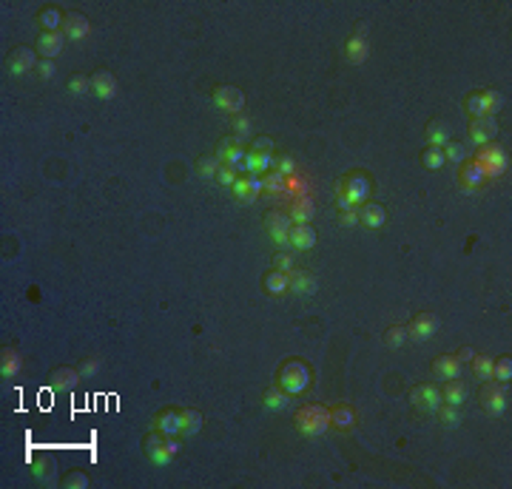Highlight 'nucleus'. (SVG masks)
Returning <instances> with one entry per match:
<instances>
[{
  "mask_svg": "<svg viewBox=\"0 0 512 489\" xmlns=\"http://www.w3.org/2000/svg\"><path fill=\"white\" fill-rule=\"evenodd\" d=\"M231 131H234L236 142H245V140L251 137V117H248V114H236V117H231Z\"/></svg>",
  "mask_w": 512,
  "mask_h": 489,
  "instance_id": "43",
  "label": "nucleus"
},
{
  "mask_svg": "<svg viewBox=\"0 0 512 489\" xmlns=\"http://www.w3.org/2000/svg\"><path fill=\"white\" fill-rule=\"evenodd\" d=\"M265 407H268V410H284V407H288V392H284V390H279V384H273V387H268V390H265Z\"/></svg>",
  "mask_w": 512,
  "mask_h": 489,
  "instance_id": "41",
  "label": "nucleus"
},
{
  "mask_svg": "<svg viewBox=\"0 0 512 489\" xmlns=\"http://www.w3.org/2000/svg\"><path fill=\"white\" fill-rule=\"evenodd\" d=\"M236 177H239V174L234 171V168H228V165L222 162V165H219V171H217V177H214V179H217L219 185H225V188H234Z\"/></svg>",
  "mask_w": 512,
  "mask_h": 489,
  "instance_id": "54",
  "label": "nucleus"
},
{
  "mask_svg": "<svg viewBox=\"0 0 512 489\" xmlns=\"http://www.w3.org/2000/svg\"><path fill=\"white\" fill-rule=\"evenodd\" d=\"M219 165H222V160H219L217 154H205V157L197 160V174H199L202 179H214L217 171H219Z\"/></svg>",
  "mask_w": 512,
  "mask_h": 489,
  "instance_id": "38",
  "label": "nucleus"
},
{
  "mask_svg": "<svg viewBox=\"0 0 512 489\" xmlns=\"http://www.w3.org/2000/svg\"><path fill=\"white\" fill-rule=\"evenodd\" d=\"M339 225H341V228H353V225H358V208L339 211Z\"/></svg>",
  "mask_w": 512,
  "mask_h": 489,
  "instance_id": "56",
  "label": "nucleus"
},
{
  "mask_svg": "<svg viewBox=\"0 0 512 489\" xmlns=\"http://www.w3.org/2000/svg\"><path fill=\"white\" fill-rule=\"evenodd\" d=\"M143 453L154 461L157 466H165V464H171V461L177 458L180 441H177V436H165V432L154 429L151 436L143 438Z\"/></svg>",
  "mask_w": 512,
  "mask_h": 489,
  "instance_id": "4",
  "label": "nucleus"
},
{
  "mask_svg": "<svg viewBox=\"0 0 512 489\" xmlns=\"http://www.w3.org/2000/svg\"><path fill=\"white\" fill-rule=\"evenodd\" d=\"M358 222L367 225V228H382L387 222V214L378 202H365V205H358Z\"/></svg>",
  "mask_w": 512,
  "mask_h": 489,
  "instance_id": "26",
  "label": "nucleus"
},
{
  "mask_svg": "<svg viewBox=\"0 0 512 489\" xmlns=\"http://www.w3.org/2000/svg\"><path fill=\"white\" fill-rule=\"evenodd\" d=\"M345 54L350 63H365L367 54H370V40L365 34H350L348 43H345Z\"/></svg>",
  "mask_w": 512,
  "mask_h": 489,
  "instance_id": "25",
  "label": "nucleus"
},
{
  "mask_svg": "<svg viewBox=\"0 0 512 489\" xmlns=\"http://www.w3.org/2000/svg\"><path fill=\"white\" fill-rule=\"evenodd\" d=\"M66 86L71 94H86V91H91V77H86V74H71Z\"/></svg>",
  "mask_w": 512,
  "mask_h": 489,
  "instance_id": "49",
  "label": "nucleus"
},
{
  "mask_svg": "<svg viewBox=\"0 0 512 489\" xmlns=\"http://www.w3.org/2000/svg\"><path fill=\"white\" fill-rule=\"evenodd\" d=\"M439 418L444 421V427H459L461 424V418H464V410H461V404H441L439 410Z\"/></svg>",
  "mask_w": 512,
  "mask_h": 489,
  "instance_id": "39",
  "label": "nucleus"
},
{
  "mask_svg": "<svg viewBox=\"0 0 512 489\" xmlns=\"http://www.w3.org/2000/svg\"><path fill=\"white\" fill-rule=\"evenodd\" d=\"M481 100H484L487 117H496L498 111L504 108V94H501L498 88H484V91H481Z\"/></svg>",
  "mask_w": 512,
  "mask_h": 489,
  "instance_id": "36",
  "label": "nucleus"
},
{
  "mask_svg": "<svg viewBox=\"0 0 512 489\" xmlns=\"http://www.w3.org/2000/svg\"><path fill=\"white\" fill-rule=\"evenodd\" d=\"M251 151H256V154H273V140L271 137H256L254 145H251Z\"/></svg>",
  "mask_w": 512,
  "mask_h": 489,
  "instance_id": "55",
  "label": "nucleus"
},
{
  "mask_svg": "<svg viewBox=\"0 0 512 489\" xmlns=\"http://www.w3.org/2000/svg\"><path fill=\"white\" fill-rule=\"evenodd\" d=\"M313 214H316V202H313L310 194H305V197H293V199H291L288 216H291L293 222H310Z\"/></svg>",
  "mask_w": 512,
  "mask_h": 489,
  "instance_id": "22",
  "label": "nucleus"
},
{
  "mask_svg": "<svg viewBox=\"0 0 512 489\" xmlns=\"http://www.w3.org/2000/svg\"><path fill=\"white\" fill-rule=\"evenodd\" d=\"M37 21H40L43 32H60V29H63V21H66V12H60L57 6H46Z\"/></svg>",
  "mask_w": 512,
  "mask_h": 489,
  "instance_id": "34",
  "label": "nucleus"
},
{
  "mask_svg": "<svg viewBox=\"0 0 512 489\" xmlns=\"http://www.w3.org/2000/svg\"><path fill=\"white\" fill-rule=\"evenodd\" d=\"M512 379V355H501V359H492V381H501L509 384Z\"/></svg>",
  "mask_w": 512,
  "mask_h": 489,
  "instance_id": "35",
  "label": "nucleus"
},
{
  "mask_svg": "<svg viewBox=\"0 0 512 489\" xmlns=\"http://www.w3.org/2000/svg\"><path fill=\"white\" fill-rule=\"evenodd\" d=\"M481 168H484V174L487 179H498L507 168H509V154H507V148L498 145V142H487L478 148V154L472 157Z\"/></svg>",
  "mask_w": 512,
  "mask_h": 489,
  "instance_id": "5",
  "label": "nucleus"
},
{
  "mask_svg": "<svg viewBox=\"0 0 512 489\" xmlns=\"http://www.w3.org/2000/svg\"><path fill=\"white\" fill-rule=\"evenodd\" d=\"M404 342H407V327L393 325V327L385 330V344H387V347H402Z\"/></svg>",
  "mask_w": 512,
  "mask_h": 489,
  "instance_id": "45",
  "label": "nucleus"
},
{
  "mask_svg": "<svg viewBox=\"0 0 512 489\" xmlns=\"http://www.w3.org/2000/svg\"><path fill=\"white\" fill-rule=\"evenodd\" d=\"M467 396H470V387H467V381L461 379V375H459V379H447V387L441 390L444 404H464Z\"/></svg>",
  "mask_w": 512,
  "mask_h": 489,
  "instance_id": "29",
  "label": "nucleus"
},
{
  "mask_svg": "<svg viewBox=\"0 0 512 489\" xmlns=\"http://www.w3.org/2000/svg\"><path fill=\"white\" fill-rule=\"evenodd\" d=\"M217 157L228 165L234 168L236 174H245V157H248V148H245L242 142H236V137H225L219 145H217Z\"/></svg>",
  "mask_w": 512,
  "mask_h": 489,
  "instance_id": "8",
  "label": "nucleus"
},
{
  "mask_svg": "<svg viewBox=\"0 0 512 489\" xmlns=\"http://www.w3.org/2000/svg\"><path fill=\"white\" fill-rule=\"evenodd\" d=\"M444 157H447V162H459V165H461V162L467 160V148H464L461 142H452V140H450V142L444 145Z\"/></svg>",
  "mask_w": 512,
  "mask_h": 489,
  "instance_id": "48",
  "label": "nucleus"
},
{
  "mask_svg": "<svg viewBox=\"0 0 512 489\" xmlns=\"http://www.w3.org/2000/svg\"><path fill=\"white\" fill-rule=\"evenodd\" d=\"M21 367H23L21 350H14V347L0 350V375H3V379H14V375L21 373Z\"/></svg>",
  "mask_w": 512,
  "mask_h": 489,
  "instance_id": "23",
  "label": "nucleus"
},
{
  "mask_svg": "<svg viewBox=\"0 0 512 489\" xmlns=\"http://www.w3.org/2000/svg\"><path fill=\"white\" fill-rule=\"evenodd\" d=\"M63 486L66 489H86L88 478H86V473H80V469H71V473L63 478Z\"/></svg>",
  "mask_w": 512,
  "mask_h": 489,
  "instance_id": "51",
  "label": "nucleus"
},
{
  "mask_svg": "<svg viewBox=\"0 0 512 489\" xmlns=\"http://www.w3.org/2000/svg\"><path fill=\"white\" fill-rule=\"evenodd\" d=\"M259 191H265V179L262 177L248 174V177H236V182H234V199L239 205H251L259 197Z\"/></svg>",
  "mask_w": 512,
  "mask_h": 489,
  "instance_id": "13",
  "label": "nucleus"
},
{
  "mask_svg": "<svg viewBox=\"0 0 512 489\" xmlns=\"http://www.w3.org/2000/svg\"><path fill=\"white\" fill-rule=\"evenodd\" d=\"M330 427H336V429H353L356 427V410L348 407V404L330 407Z\"/></svg>",
  "mask_w": 512,
  "mask_h": 489,
  "instance_id": "32",
  "label": "nucleus"
},
{
  "mask_svg": "<svg viewBox=\"0 0 512 489\" xmlns=\"http://www.w3.org/2000/svg\"><path fill=\"white\" fill-rule=\"evenodd\" d=\"M484 182H487L484 168L476 160H464L461 171H459V185L464 188V191H478V188H484Z\"/></svg>",
  "mask_w": 512,
  "mask_h": 489,
  "instance_id": "15",
  "label": "nucleus"
},
{
  "mask_svg": "<svg viewBox=\"0 0 512 489\" xmlns=\"http://www.w3.org/2000/svg\"><path fill=\"white\" fill-rule=\"evenodd\" d=\"M211 100L219 111H225V114H231V117L242 114V108H245V94L236 86H217Z\"/></svg>",
  "mask_w": 512,
  "mask_h": 489,
  "instance_id": "9",
  "label": "nucleus"
},
{
  "mask_svg": "<svg viewBox=\"0 0 512 489\" xmlns=\"http://www.w3.org/2000/svg\"><path fill=\"white\" fill-rule=\"evenodd\" d=\"M80 379H83L80 370H74V367H57V370H51V375H49V387H51L54 392H71L74 387H77Z\"/></svg>",
  "mask_w": 512,
  "mask_h": 489,
  "instance_id": "20",
  "label": "nucleus"
},
{
  "mask_svg": "<svg viewBox=\"0 0 512 489\" xmlns=\"http://www.w3.org/2000/svg\"><path fill=\"white\" fill-rule=\"evenodd\" d=\"M435 330H439V318H435V313H419L407 325V338H413V342H430V338L435 336Z\"/></svg>",
  "mask_w": 512,
  "mask_h": 489,
  "instance_id": "10",
  "label": "nucleus"
},
{
  "mask_svg": "<svg viewBox=\"0 0 512 489\" xmlns=\"http://www.w3.org/2000/svg\"><path fill=\"white\" fill-rule=\"evenodd\" d=\"M54 63L51 60H40V63H37V74H40V80H51L54 77Z\"/></svg>",
  "mask_w": 512,
  "mask_h": 489,
  "instance_id": "57",
  "label": "nucleus"
},
{
  "mask_svg": "<svg viewBox=\"0 0 512 489\" xmlns=\"http://www.w3.org/2000/svg\"><path fill=\"white\" fill-rule=\"evenodd\" d=\"M472 355H476V350H472L470 344H464V347L459 350V353H455V359H459V362L464 364V362H472Z\"/></svg>",
  "mask_w": 512,
  "mask_h": 489,
  "instance_id": "58",
  "label": "nucleus"
},
{
  "mask_svg": "<svg viewBox=\"0 0 512 489\" xmlns=\"http://www.w3.org/2000/svg\"><path fill=\"white\" fill-rule=\"evenodd\" d=\"M77 370H80L83 379H91V375H97V370H100V359H97V355H86Z\"/></svg>",
  "mask_w": 512,
  "mask_h": 489,
  "instance_id": "53",
  "label": "nucleus"
},
{
  "mask_svg": "<svg viewBox=\"0 0 512 489\" xmlns=\"http://www.w3.org/2000/svg\"><path fill=\"white\" fill-rule=\"evenodd\" d=\"M265 228H268L271 239L279 244V248H288V231H291V225L293 219L288 216V211H282V208H271V211H265Z\"/></svg>",
  "mask_w": 512,
  "mask_h": 489,
  "instance_id": "7",
  "label": "nucleus"
},
{
  "mask_svg": "<svg viewBox=\"0 0 512 489\" xmlns=\"http://www.w3.org/2000/svg\"><path fill=\"white\" fill-rule=\"evenodd\" d=\"M271 268L273 271H282V273H291L293 271V256L288 251H276L273 259H271Z\"/></svg>",
  "mask_w": 512,
  "mask_h": 489,
  "instance_id": "47",
  "label": "nucleus"
},
{
  "mask_svg": "<svg viewBox=\"0 0 512 489\" xmlns=\"http://www.w3.org/2000/svg\"><path fill=\"white\" fill-rule=\"evenodd\" d=\"M54 466H57L54 455H51V453H43L40 458H37V461L32 464V473H34V478H37V481H46V478L54 473Z\"/></svg>",
  "mask_w": 512,
  "mask_h": 489,
  "instance_id": "40",
  "label": "nucleus"
},
{
  "mask_svg": "<svg viewBox=\"0 0 512 489\" xmlns=\"http://www.w3.org/2000/svg\"><path fill=\"white\" fill-rule=\"evenodd\" d=\"M464 105H467V111L472 117H487V111H484V100H481V91H472L470 97L464 100Z\"/></svg>",
  "mask_w": 512,
  "mask_h": 489,
  "instance_id": "50",
  "label": "nucleus"
},
{
  "mask_svg": "<svg viewBox=\"0 0 512 489\" xmlns=\"http://www.w3.org/2000/svg\"><path fill=\"white\" fill-rule=\"evenodd\" d=\"M496 137H498L496 117H472V123H470V140L476 142L478 148L487 145V142H496Z\"/></svg>",
  "mask_w": 512,
  "mask_h": 489,
  "instance_id": "14",
  "label": "nucleus"
},
{
  "mask_svg": "<svg viewBox=\"0 0 512 489\" xmlns=\"http://www.w3.org/2000/svg\"><path fill=\"white\" fill-rule=\"evenodd\" d=\"M63 46H66V34L63 32H43L40 37H37L34 51L40 54L43 60H54L57 54L63 51Z\"/></svg>",
  "mask_w": 512,
  "mask_h": 489,
  "instance_id": "16",
  "label": "nucleus"
},
{
  "mask_svg": "<svg viewBox=\"0 0 512 489\" xmlns=\"http://www.w3.org/2000/svg\"><path fill=\"white\" fill-rule=\"evenodd\" d=\"M422 162H424V168H430V171H439V168H444V165H447L444 148H439V145H427V148H424V154H422Z\"/></svg>",
  "mask_w": 512,
  "mask_h": 489,
  "instance_id": "37",
  "label": "nucleus"
},
{
  "mask_svg": "<svg viewBox=\"0 0 512 489\" xmlns=\"http://www.w3.org/2000/svg\"><path fill=\"white\" fill-rule=\"evenodd\" d=\"M273 171H279V174H284V177L296 174V160H293L291 154H282V157L273 162Z\"/></svg>",
  "mask_w": 512,
  "mask_h": 489,
  "instance_id": "52",
  "label": "nucleus"
},
{
  "mask_svg": "<svg viewBox=\"0 0 512 489\" xmlns=\"http://www.w3.org/2000/svg\"><path fill=\"white\" fill-rule=\"evenodd\" d=\"M336 191H339V211H350V208H358V205L370 202L373 185H370V177L356 171V174L341 177L339 185H336Z\"/></svg>",
  "mask_w": 512,
  "mask_h": 489,
  "instance_id": "1",
  "label": "nucleus"
},
{
  "mask_svg": "<svg viewBox=\"0 0 512 489\" xmlns=\"http://www.w3.org/2000/svg\"><path fill=\"white\" fill-rule=\"evenodd\" d=\"M66 34V40H83V37L91 32V23H88V17L83 12H66V21H63V29Z\"/></svg>",
  "mask_w": 512,
  "mask_h": 489,
  "instance_id": "19",
  "label": "nucleus"
},
{
  "mask_svg": "<svg viewBox=\"0 0 512 489\" xmlns=\"http://www.w3.org/2000/svg\"><path fill=\"white\" fill-rule=\"evenodd\" d=\"M410 401L419 407V410H424V412H435V410L444 404L441 390L435 387V384H419V387L410 392Z\"/></svg>",
  "mask_w": 512,
  "mask_h": 489,
  "instance_id": "11",
  "label": "nucleus"
},
{
  "mask_svg": "<svg viewBox=\"0 0 512 489\" xmlns=\"http://www.w3.org/2000/svg\"><path fill=\"white\" fill-rule=\"evenodd\" d=\"M507 401H509V384L501 381H481L478 390V404L487 416H504L507 412Z\"/></svg>",
  "mask_w": 512,
  "mask_h": 489,
  "instance_id": "6",
  "label": "nucleus"
},
{
  "mask_svg": "<svg viewBox=\"0 0 512 489\" xmlns=\"http://www.w3.org/2000/svg\"><path fill=\"white\" fill-rule=\"evenodd\" d=\"M313 381V373L308 367V362L302 359H288L282 367H279V375H276V384L279 390H284L288 396H299V392H305Z\"/></svg>",
  "mask_w": 512,
  "mask_h": 489,
  "instance_id": "2",
  "label": "nucleus"
},
{
  "mask_svg": "<svg viewBox=\"0 0 512 489\" xmlns=\"http://www.w3.org/2000/svg\"><path fill=\"white\" fill-rule=\"evenodd\" d=\"M293 424L305 438H316L330 427V410L325 404H305L296 410Z\"/></svg>",
  "mask_w": 512,
  "mask_h": 489,
  "instance_id": "3",
  "label": "nucleus"
},
{
  "mask_svg": "<svg viewBox=\"0 0 512 489\" xmlns=\"http://www.w3.org/2000/svg\"><path fill=\"white\" fill-rule=\"evenodd\" d=\"M262 288L268 296H284V293H291L288 290V273H282V271H268L262 279Z\"/></svg>",
  "mask_w": 512,
  "mask_h": 489,
  "instance_id": "30",
  "label": "nucleus"
},
{
  "mask_svg": "<svg viewBox=\"0 0 512 489\" xmlns=\"http://www.w3.org/2000/svg\"><path fill=\"white\" fill-rule=\"evenodd\" d=\"M117 88H120V83L108 68H97L91 74V94H97L100 100H111L114 94H117Z\"/></svg>",
  "mask_w": 512,
  "mask_h": 489,
  "instance_id": "18",
  "label": "nucleus"
},
{
  "mask_svg": "<svg viewBox=\"0 0 512 489\" xmlns=\"http://www.w3.org/2000/svg\"><path fill=\"white\" fill-rule=\"evenodd\" d=\"M284 194H291V197H305V194H310V191H308V179L299 177V174L284 177Z\"/></svg>",
  "mask_w": 512,
  "mask_h": 489,
  "instance_id": "44",
  "label": "nucleus"
},
{
  "mask_svg": "<svg viewBox=\"0 0 512 489\" xmlns=\"http://www.w3.org/2000/svg\"><path fill=\"white\" fill-rule=\"evenodd\" d=\"M288 290L291 293H299V296H313L319 290V281L313 273L308 271H291L288 273Z\"/></svg>",
  "mask_w": 512,
  "mask_h": 489,
  "instance_id": "21",
  "label": "nucleus"
},
{
  "mask_svg": "<svg viewBox=\"0 0 512 489\" xmlns=\"http://www.w3.org/2000/svg\"><path fill=\"white\" fill-rule=\"evenodd\" d=\"M154 429L165 432V436H180V410H174V407L162 410L154 418Z\"/></svg>",
  "mask_w": 512,
  "mask_h": 489,
  "instance_id": "31",
  "label": "nucleus"
},
{
  "mask_svg": "<svg viewBox=\"0 0 512 489\" xmlns=\"http://www.w3.org/2000/svg\"><path fill=\"white\" fill-rule=\"evenodd\" d=\"M450 140H452V131H450V125H447L444 120H430V123H427V142H430V145L444 148Z\"/></svg>",
  "mask_w": 512,
  "mask_h": 489,
  "instance_id": "33",
  "label": "nucleus"
},
{
  "mask_svg": "<svg viewBox=\"0 0 512 489\" xmlns=\"http://www.w3.org/2000/svg\"><path fill=\"white\" fill-rule=\"evenodd\" d=\"M273 154H256V151H248L245 157V174H254V177H265L273 168Z\"/></svg>",
  "mask_w": 512,
  "mask_h": 489,
  "instance_id": "28",
  "label": "nucleus"
},
{
  "mask_svg": "<svg viewBox=\"0 0 512 489\" xmlns=\"http://www.w3.org/2000/svg\"><path fill=\"white\" fill-rule=\"evenodd\" d=\"M432 375H439V379H459V375H461V362L459 359H455V355H439V359H435L432 362Z\"/></svg>",
  "mask_w": 512,
  "mask_h": 489,
  "instance_id": "27",
  "label": "nucleus"
},
{
  "mask_svg": "<svg viewBox=\"0 0 512 489\" xmlns=\"http://www.w3.org/2000/svg\"><path fill=\"white\" fill-rule=\"evenodd\" d=\"M472 375H476V379L478 381H489L492 379V359H489V355H472Z\"/></svg>",
  "mask_w": 512,
  "mask_h": 489,
  "instance_id": "42",
  "label": "nucleus"
},
{
  "mask_svg": "<svg viewBox=\"0 0 512 489\" xmlns=\"http://www.w3.org/2000/svg\"><path fill=\"white\" fill-rule=\"evenodd\" d=\"M288 244L296 251H310L316 244V231L310 222H293L288 231Z\"/></svg>",
  "mask_w": 512,
  "mask_h": 489,
  "instance_id": "17",
  "label": "nucleus"
},
{
  "mask_svg": "<svg viewBox=\"0 0 512 489\" xmlns=\"http://www.w3.org/2000/svg\"><path fill=\"white\" fill-rule=\"evenodd\" d=\"M205 427V418H202V412L194 410V407H188V410H180V436L185 438H191L197 436V432Z\"/></svg>",
  "mask_w": 512,
  "mask_h": 489,
  "instance_id": "24",
  "label": "nucleus"
},
{
  "mask_svg": "<svg viewBox=\"0 0 512 489\" xmlns=\"http://www.w3.org/2000/svg\"><path fill=\"white\" fill-rule=\"evenodd\" d=\"M262 179H265V191H268V194H284V174L268 171Z\"/></svg>",
  "mask_w": 512,
  "mask_h": 489,
  "instance_id": "46",
  "label": "nucleus"
},
{
  "mask_svg": "<svg viewBox=\"0 0 512 489\" xmlns=\"http://www.w3.org/2000/svg\"><path fill=\"white\" fill-rule=\"evenodd\" d=\"M37 63H40L37 60V51L29 49V46H17L6 54V68L12 74H26L29 68H37Z\"/></svg>",
  "mask_w": 512,
  "mask_h": 489,
  "instance_id": "12",
  "label": "nucleus"
}]
</instances>
